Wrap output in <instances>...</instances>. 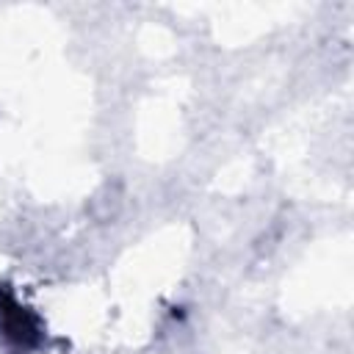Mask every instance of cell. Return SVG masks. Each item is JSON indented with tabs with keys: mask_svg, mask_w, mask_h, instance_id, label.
<instances>
[{
	"mask_svg": "<svg viewBox=\"0 0 354 354\" xmlns=\"http://www.w3.org/2000/svg\"><path fill=\"white\" fill-rule=\"evenodd\" d=\"M0 329L8 340L19 343V346H28L39 337V326H36V318L19 307L14 299L8 301H0Z\"/></svg>",
	"mask_w": 354,
	"mask_h": 354,
	"instance_id": "6da1fadb",
	"label": "cell"
}]
</instances>
